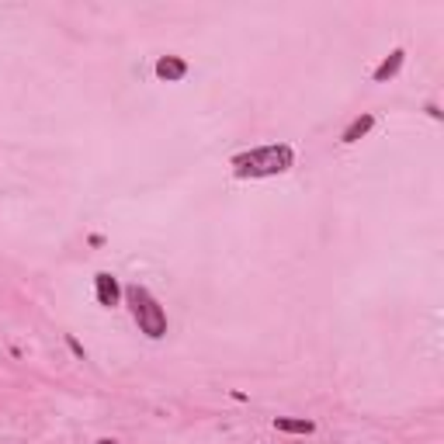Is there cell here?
I'll list each match as a JSON object with an SVG mask.
<instances>
[{
    "instance_id": "cell-1",
    "label": "cell",
    "mask_w": 444,
    "mask_h": 444,
    "mask_svg": "<svg viewBox=\"0 0 444 444\" xmlns=\"http://www.w3.org/2000/svg\"><path fill=\"white\" fill-rule=\"evenodd\" d=\"M295 163V153L292 146H264V149H254V153H240L233 156V167L240 177H271V174H285L288 167Z\"/></svg>"
},
{
    "instance_id": "cell-2",
    "label": "cell",
    "mask_w": 444,
    "mask_h": 444,
    "mask_svg": "<svg viewBox=\"0 0 444 444\" xmlns=\"http://www.w3.org/2000/svg\"><path fill=\"white\" fill-rule=\"evenodd\" d=\"M125 299H129V309H132L139 330H142L149 340H160V337L167 333V316H163L160 302H156L142 285H129V288H125Z\"/></svg>"
},
{
    "instance_id": "cell-3",
    "label": "cell",
    "mask_w": 444,
    "mask_h": 444,
    "mask_svg": "<svg viewBox=\"0 0 444 444\" xmlns=\"http://www.w3.org/2000/svg\"><path fill=\"white\" fill-rule=\"evenodd\" d=\"M94 285H98V302H101L104 309H115V306H118V299H122L118 278H115V275H108V271H101V275H94Z\"/></svg>"
},
{
    "instance_id": "cell-4",
    "label": "cell",
    "mask_w": 444,
    "mask_h": 444,
    "mask_svg": "<svg viewBox=\"0 0 444 444\" xmlns=\"http://www.w3.org/2000/svg\"><path fill=\"white\" fill-rule=\"evenodd\" d=\"M156 77H160V80H184V77H187V63H184L181 56H163V59L156 63Z\"/></svg>"
},
{
    "instance_id": "cell-5",
    "label": "cell",
    "mask_w": 444,
    "mask_h": 444,
    "mask_svg": "<svg viewBox=\"0 0 444 444\" xmlns=\"http://www.w3.org/2000/svg\"><path fill=\"white\" fill-rule=\"evenodd\" d=\"M403 59H406V53H403V49H392V53H389V59H382V66L375 70V84H385L389 77H396V73H399V66H403Z\"/></svg>"
},
{
    "instance_id": "cell-6",
    "label": "cell",
    "mask_w": 444,
    "mask_h": 444,
    "mask_svg": "<svg viewBox=\"0 0 444 444\" xmlns=\"http://www.w3.org/2000/svg\"><path fill=\"white\" fill-rule=\"evenodd\" d=\"M275 430H285V434H313L316 423L313 420H292V416H275Z\"/></svg>"
},
{
    "instance_id": "cell-7",
    "label": "cell",
    "mask_w": 444,
    "mask_h": 444,
    "mask_svg": "<svg viewBox=\"0 0 444 444\" xmlns=\"http://www.w3.org/2000/svg\"><path fill=\"white\" fill-rule=\"evenodd\" d=\"M371 125H375V115H361V118H354V122L347 125V132H344V142H358Z\"/></svg>"
},
{
    "instance_id": "cell-8",
    "label": "cell",
    "mask_w": 444,
    "mask_h": 444,
    "mask_svg": "<svg viewBox=\"0 0 444 444\" xmlns=\"http://www.w3.org/2000/svg\"><path fill=\"white\" fill-rule=\"evenodd\" d=\"M66 344H70V351H73V354H77V358H84V347H80V344H77V340H73V337H66Z\"/></svg>"
},
{
    "instance_id": "cell-9",
    "label": "cell",
    "mask_w": 444,
    "mask_h": 444,
    "mask_svg": "<svg viewBox=\"0 0 444 444\" xmlns=\"http://www.w3.org/2000/svg\"><path fill=\"white\" fill-rule=\"evenodd\" d=\"M98 444H118V441H111V437H101V441H98Z\"/></svg>"
}]
</instances>
